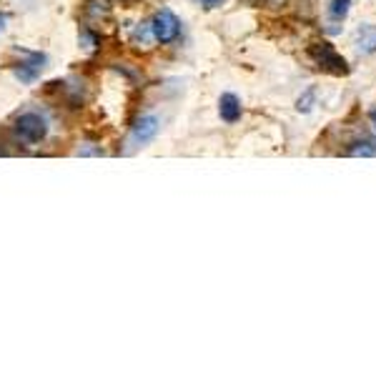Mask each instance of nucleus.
Instances as JSON below:
<instances>
[{
	"label": "nucleus",
	"instance_id": "nucleus-4",
	"mask_svg": "<svg viewBox=\"0 0 376 376\" xmlns=\"http://www.w3.org/2000/svg\"><path fill=\"white\" fill-rule=\"evenodd\" d=\"M161 131V121L156 116H141L136 123H133L131 128V138H133V144H151L156 136H159Z\"/></svg>",
	"mask_w": 376,
	"mask_h": 376
},
{
	"label": "nucleus",
	"instance_id": "nucleus-9",
	"mask_svg": "<svg viewBox=\"0 0 376 376\" xmlns=\"http://www.w3.org/2000/svg\"><path fill=\"white\" fill-rule=\"evenodd\" d=\"M346 154H349V156H361V159H371V156H376V146L369 144V141H359V144L351 146Z\"/></svg>",
	"mask_w": 376,
	"mask_h": 376
},
{
	"label": "nucleus",
	"instance_id": "nucleus-1",
	"mask_svg": "<svg viewBox=\"0 0 376 376\" xmlns=\"http://www.w3.org/2000/svg\"><path fill=\"white\" fill-rule=\"evenodd\" d=\"M308 55H311V60L318 65L321 70H326V73H334V75H349V63H346V58L339 53V50L331 45V43H313L311 48H308Z\"/></svg>",
	"mask_w": 376,
	"mask_h": 376
},
{
	"label": "nucleus",
	"instance_id": "nucleus-3",
	"mask_svg": "<svg viewBox=\"0 0 376 376\" xmlns=\"http://www.w3.org/2000/svg\"><path fill=\"white\" fill-rule=\"evenodd\" d=\"M149 26H151L154 38L161 43V45H171V43H176L178 41V36H181V21L168 11V8H163V11L156 13V16L151 18Z\"/></svg>",
	"mask_w": 376,
	"mask_h": 376
},
{
	"label": "nucleus",
	"instance_id": "nucleus-10",
	"mask_svg": "<svg viewBox=\"0 0 376 376\" xmlns=\"http://www.w3.org/2000/svg\"><path fill=\"white\" fill-rule=\"evenodd\" d=\"M313 101H316V88L311 85V88H306V93H304V96L296 101V111L299 113H308L313 108Z\"/></svg>",
	"mask_w": 376,
	"mask_h": 376
},
{
	"label": "nucleus",
	"instance_id": "nucleus-11",
	"mask_svg": "<svg viewBox=\"0 0 376 376\" xmlns=\"http://www.w3.org/2000/svg\"><path fill=\"white\" fill-rule=\"evenodd\" d=\"M196 3H198V6L206 8V11H213V8H221L226 0H196Z\"/></svg>",
	"mask_w": 376,
	"mask_h": 376
},
{
	"label": "nucleus",
	"instance_id": "nucleus-12",
	"mask_svg": "<svg viewBox=\"0 0 376 376\" xmlns=\"http://www.w3.org/2000/svg\"><path fill=\"white\" fill-rule=\"evenodd\" d=\"M371 126H374V131H376V108L371 111Z\"/></svg>",
	"mask_w": 376,
	"mask_h": 376
},
{
	"label": "nucleus",
	"instance_id": "nucleus-5",
	"mask_svg": "<svg viewBox=\"0 0 376 376\" xmlns=\"http://www.w3.org/2000/svg\"><path fill=\"white\" fill-rule=\"evenodd\" d=\"M218 116L226 123H236L241 118V101L236 93H223L218 98Z\"/></svg>",
	"mask_w": 376,
	"mask_h": 376
},
{
	"label": "nucleus",
	"instance_id": "nucleus-8",
	"mask_svg": "<svg viewBox=\"0 0 376 376\" xmlns=\"http://www.w3.org/2000/svg\"><path fill=\"white\" fill-rule=\"evenodd\" d=\"M351 3H354V0H331V6H328V16L334 18V21H344L351 11Z\"/></svg>",
	"mask_w": 376,
	"mask_h": 376
},
{
	"label": "nucleus",
	"instance_id": "nucleus-2",
	"mask_svg": "<svg viewBox=\"0 0 376 376\" xmlns=\"http://www.w3.org/2000/svg\"><path fill=\"white\" fill-rule=\"evenodd\" d=\"M13 133H16V138L21 144L36 146L48 136V123H45L43 116H38V113H23L16 121V126H13Z\"/></svg>",
	"mask_w": 376,
	"mask_h": 376
},
{
	"label": "nucleus",
	"instance_id": "nucleus-6",
	"mask_svg": "<svg viewBox=\"0 0 376 376\" xmlns=\"http://www.w3.org/2000/svg\"><path fill=\"white\" fill-rule=\"evenodd\" d=\"M356 48H359V53H364V55L376 53V26H361L359 28Z\"/></svg>",
	"mask_w": 376,
	"mask_h": 376
},
{
	"label": "nucleus",
	"instance_id": "nucleus-7",
	"mask_svg": "<svg viewBox=\"0 0 376 376\" xmlns=\"http://www.w3.org/2000/svg\"><path fill=\"white\" fill-rule=\"evenodd\" d=\"M43 63H45V58H43V55H38V53H33L28 63H21V68H18V78L26 80V83L36 80L38 73L43 70Z\"/></svg>",
	"mask_w": 376,
	"mask_h": 376
}]
</instances>
